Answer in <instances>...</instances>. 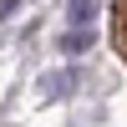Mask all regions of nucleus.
<instances>
[{
  "label": "nucleus",
  "mask_w": 127,
  "mask_h": 127,
  "mask_svg": "<svg viewBox=\"0 0 127 127\" xmlns=\"http://www.w3.org/2000/svg\"><path fill=\"white\" fill-rule=\"evenodd\" d=\"M76 87H81V71H76V66H66V71H46V76H41V102L76 97Z\"/></svg>",
  "instance_id": "1"
},
{
  "label": "nucleus",
  "mask_w": 127,
  "mask_h": 127,
  "mask_svg": "<svg viewBox=\"0 0 127 127\" xmlns=\"http://www.w3.org/2000/svg\"><path fill=\"white\" fill-rule=\"evenodd\" d=\"M92 46H97V31H92V26H66V31H61V41H56V51H61V56H71V61L87 56Z\"/></svg>",
  "instance_id": "2"
},
{
  "label": "nucleus",
  "mask_w": 127,
  "mask_h": 127,
  "mask_svg": "<svg viewBox=\"0 0 127 127\" xmlns=\"http://www.w3.org/2000/svg\"><path fill=\"white\" fill-rule=\"evenodd\" d=\"M66 26H97V0H66Z\"/></svg>",
  "instance_id": "3"
},
{
  "label": "nucleus",
  "mask_w": 127,
  "mask_h": 127,
  "mask_svg": "<svg viewBox=\"0 0 127 127\" xmlns=\"http://www.w3.org/2000/svg\"><path fill=\"white\" fill-rule=\"evenodd\" d=\"M20 5H26V0H0V26H5V20H15Z\"/></svg>",
  "instance_id": "4"
}]
</instances>
